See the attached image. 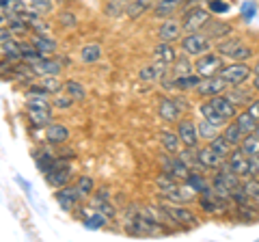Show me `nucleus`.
I'll list each match as a JSON object with an SVG mask.
<instances>
[{
  "instance_id": "1",
  "label": "nucleus",
  "mask_w": 259,
  "mask_h": 242,
  "mask_svg": "<svg viewBox=\"0 0 259 242\" xmlns=\"http://www.w3.org/2000/svg\"><path fill=\"white\" fill-rule=\"evenodd\" d=\"M221 69H223L221 54L205 52V54L197 56V63H194V74H199L201 78H212L216 74H221Z\"/></svg>"
},
{
  "instance_id": "2",
  "label": "nucleus",
  "mask_w": 259,
  "mask_h": 242,
  "mask_svg": "<svg viewBox=\"0 0 259 242\" xmlns=\"http://www.w3.org/2000/svg\"><path fill=\"white\" fill-rule=\"evenodd\" d=\"M216 50H218V54H223V56H231L233 61H246V59L253 56V50H250L244 42L233 39V37H229L227 42H221L216 46Z\"/></svg>"
},
{
  "instance_id": "3",
  "label": "nucleus",
  "mask_w": 259,
  "mask_h": 242,
  "mask_svg": "<svg viewBox=\"0 0 259 242\" xmlns=\"http://www.w3.org/2000/svg\"><path fill=\"white\" fill-rule=\"evenodd\" d=\"M212 48V39L205 33H190L182 39V50L188 56H201Z\"/></svg>"
},
{
  "instance_id": "4",
  "label": "nucleus",
  "mask_w": 259,
  "mask_h": 242,
  "mask_svg": "<svg viewBox=\"0 0 259 242\" xmlns=\"http://www.w3.org/2000/svg\"><path fill=\"white\" fill-rule=\"evenodd\" d=\"M207 22H209V11L201 9V7H194V9L186 11L184 20H182V30L184 33H188V35L190 33H199Z\"/></svg>"
},
{
  "instance_id": "5",
  "label": "nucleus",
  "mask_w": 259,
  "mask_h": 242,
  "mask_svg": "<svg viewBox=\"0 0 259 242\" xmlns=\"http://www.w3.org/2000/svg\"><path fill=\"white\" fill-rule=\"evenodd\" d=\"M218 76L225 78L229 85H242L250 76V67L246 65L244 61H233L231 65H223V69H221V74Z\"/></svg>"
},
{
  "instance_id": "6",
  "label": "nucleus",
  "mask_w": 259,
  "mask_h": 242,
  "mask_svg": "<svg viewBox=\"0 0 259 242\" xmlns=\"http://www.w3.org/2000/svg\"><path fill=\"white\" fill-rule=\"evenodd\" d=\"M69 177H71V165H67L65 160H56V165L50 173H46V180L50 186H56V188H63V186H67V182H69Z\"/></svg>"
},
{
  "instance_id": "7",
  "label": "nucleus",
  "mask_w": 259,
  "mask_h": 242,
  "mask_svg": "<svg viewBox=\"0 0 259 242\" xmlns=\"http://www.w3.org/2000/svg\"><path fill=\"white\" fill-rule=\"evenodd\" d=\"M223 169H229L240 177H248V156L242 149H233L227 163H223Z\"/></svg>"
},
{
  "instance_id": "8",
  "label": "nucleus",
  "mask_w": 259,
  "mask_h": 242,
  "mask_svg": "<svg viewBox=\"0 0 259 242\" xmlns=\"http://www.w3.org/2000/svg\"><path fill=\"white\" fill-rule=\"evenodd\" d=\"M227 80L221 76H212V78H203L197 87V93L199 95H205V98H214V95H221L225 89H227Z\"/></svg>"
},
{
  "instance_id": "9",
  "label": "nucleus",
  "mask_w": 259,
  "mask_h": 242,
  "mask_svg": "<svg viewBox=\"0 0 259 242\" xmlns=\"http://www.w3.org/2000/svg\"><path fill=\"white\" fill-rule=\"evenodd\" d=\"M162 167H164V171L166 173H171L173 177H177V180H188V175L192 169L184 163V160L180 156H175V158H168V156H162Z\"/></svg>"
},
{
  "instance_id": "10",
  "label": "nucleus",
  "mask_w": 259,
  "mask_h": 242,
  "mask_svg": "<svg viewBox=\"0 0 259 242\" xmlns=\"http://www.w3.org/2000/svg\"><path fill=\"white\" fill-rule=\"evenodd\" d=\"M80 199H84V197H82V192L78 190V186H63L59 192H56V201H59V206L65 210V212H69L71 208H76Z\"/></svg>"
},
{
  "instance_id": "11",
  "label": "nucleus",
  "mask_w": 259,
  "mask_h": 242,
  "mask_svg": "<svg viewBox=\"0 0 259 242\" xmlns=\"http://www.w3.org/2000/svg\"><path fill=\"white\" fill-rule=\"evenodd\" d=\"M177 134H180V139H182V143L186 145V147H197V143H199V130H197V126L192 124V121H188V119H184V121H180V126H177Z\"/></svg>"
},
{
  "instance_id": "12",
  "label": "nucleus",
  "mask_w": 259,
  "mask_h": 242,
  "mask_svg": "<svg viewBox=\"0 0 259 242\" xmlns=\"http://www.w3.org/2000/svg\"><path fill=\"white\" fill-rule=\"evenodd\" d=\"M168 219L177 225H197V216H194L188 208H182V206H164Z\"/></svg>"
},
{
  "instance_id": "13",
  "label": "nucleus",
  "mask_w": 259,
  "mask_h": 242,
  "mask_svg": "<svg viewBox=\"0 0 259 242\" xmlns=\"http://www.w3.org/2000/svg\"><path fill=\"white\" fill-rule=\"evenodd\" d=\"M197 158H199V163H201V167L203 169H218V167H223V156H218L216 151L209 147H201V149H197Z\"/></svg>"
},
{
  "instance_id": "14",
  "label": "nucleus",
  "mask_w": 259,
  "mask_h": 242,
  "mask_svg": "<svg viewBox=\"0 0 259 242\" xmlns=\"http://www.w3.org/2000/svg\"><path fill=\"white\" fill-rule=\"evenodd\" d=\"M30 65H32V69L37 71V76H56L61 71V61L48 59V56H41V59L30 63Z\"/></svg>"
},
{
  "instance_id": "15",
  "label": "nucleus",
  "mask_w": 259,
  "mask_h": 242,
  "mask_svg": "<svg viewBox=\"0 0 259 242\" xmlns=\"http://www.w3.org/2000/svg\"><path fill=\"white\" fill-rule=\"evenodd\" d=\"M184 33L182 30V24L177 20H164V24L158 28V37L160 42H175V39H180V35Z\"/></svg>"
},
{
  "instance_id": "16",
  "label": "nucleus",
  "mask_w": 259,
  "mask_h": 242,
  "mask_svg": "<svg viewBox=\"0 0 259 242\" xmlns=\"http://www.w3.org/2000/svg\"><path fill=\"white\" fill-rule=\"evenodd\" d=\"M166 71H168V65H166V63L156 61L153 65H145V67L139 71V78L143 80V83H153V80H158V78H162V76H166Z\"/></svg>"
},
{
  "instance_id": "17",
  "label": "nucleus",
  "mask_w": 259,
  "mask_h": 242,
  "mask_svg": "<svg viewBox=\"0 0 259 242\" xmlns=\"http://www.w3.org/2000/svg\"><path fill=\"white\" fill-rule=\"evenodd\" d=\"M106 221H108V216L102 214L100 210H95V208L82 210V223L87 229H102L106 225Z\"/></svg>"
},
{
  "instance_id": "18",
  "label": "nucleus",
  "mask_w": 259,
  "mask_h": 242,
  "mask_svg": "<svg viewBox=\"0 0 259 242\" xmlns=\"http://www.w3.org/2000/svg\"><path fill=\"white\" fill-rule=\"evenodd\" d=\"M180 106H177V102L171 100V98H160L158 100V115L164 119V121H177L180 117Z\"/></svg>"
},
{
  "instance_id": "19",
  "label": "nucleus",
  "mask_w": 259,
  "mask_h": 242,
  "mask_svg": "<svg viewBox=\"0 0 259 242\" xmlns=\"http://www.w3.org/2000/svg\"><path fill=\"white\" fill-rule=\"evenodd\" d=\"M28 119L35 128H48L52 124V108H28Z\"/></svg>"
},
{
  "instance_id": "20",
  "label": "nucleus",
  "mask_w": 259,
  "mask_h": 242,
  "mask_svg": "<svg viewBox=\"0 0 259 242\" xmlns=\"http://www.w3.org/2000/svg\"><path fill=\"white\" fill-rule=\"evenodd\" d=\"M46 139L50 141L52 145H61L69 139V130H67V126H63V124H50L46 128Z\"/></svg>"
},
{
  "instance_id": "21",
  "label": "nucleus",
  "mask_w": 259,
  "mask_h": 242,
  "mask_svg": "<svg viewBox=\"0 0 259 242\" xmlns=\"http://www.w3.org/2000/svg\"><path fill=\"white\" fill-rule=\"evenodd\" d=\"M199 110H201V117L207 119V121H212V124H214V126H218V128L227 126V121H229V119H227V117L223 115V112H218V110H216V106H214L212 102L201 104V108H199Z\"/></svg>"
},
{
  "instance_id": "22",
  "label": "nucleus",
  "mask_w": 259,
  "mask_h": 242,
  "mask_svg": "<svg viewBox=\"0 0 259 242\" xmlns=\"http://www.w3.org/2000/svg\"><path fill=\"white\" fill-rule=\"evenodd\" d=\"M0 7H3V22L15 18V15H22L24 11H26L24 0H3Z\"/></svg>"
},
{
  "instance_id": "23",
  "label": "nucleus",
  "mask_w": 259,
  "mask_h": 242,
  "mask_svg": "<svg viewBox=\"0 0 259 242\" xmlns=\"http://www.w3.org/2000/svg\"><path fill=\"white\" fill-rule=\"evenodd\" d=\"M153 56H156V61L166 63V65H171V63L177 61V54H175V50H173L171 42H160V44L156 46V50H153Z\"/></svg>"
},
{
  "instance_id": "24",
  "label": "nucleus",
  "mask_w": 259,
  "mask_h": 242,
  "mask_svg": "<svg viewBox=\"0 0 259 242\" xmlns=\"http://www.w3.org/2000/svg\"><path fill=\"white\" fill-rule=\"evenodd\" d=\"M182 3H184V0H158L156 7H153V15H156V18H164L166 20L168 15L180 9Z\"/></svg>"
},
{
  "instance_id": "25",
  "label": "nucleus",
  "mask_w": 259,
  "mask_h": 242,
  "mask_svg": "<svg viewBox=\"0 0 259 242\" xmlns=\"http://www.w3.org/2000/svg\"><path fill=\"white\" fill-rule=\"evenodd\" d=\"M216 106L218 112H223V115L227 119H231V117H236V104H233L229 98H223V95H214L212 100H209Z\"/></svg>"
},
{
  "instance_id": "26",
  "label": "nucleus",
  "mask_w": 259,
  "mask_h": 242,
  "mask_svg": "<svg viewBox=\"0 0 259 242\" xmlns=\"http://www.w3.org/2000/svg\"><path fill=\"white\" fill-rule=\"evenodd\" d=\"M209 147H212V149L216 151V154H218V156H223L225 160H227V158H229V156H231V151H233V149H236V147H233V145H231L229 141H227V139H225V136H223V134H218V136H216V139H212V141H209Z\"/></svg>"
},
{
  "instance_id": "27",
  "label": "nucleus",
  "mask_w": 259,
  "mask_h": 242,
  "mask_svg": "<svg viewBox=\"0 0 259 242\" xmlns=\"http://www.w3.org/2000/svg\"><path fill=\"white\" fill-rule=\"evenodd\" d=\"M102 56V46L100 44H89L84 46L82 50H80V59H82V63H87V65H93V63L100 61Z\"/></svg>"
},
{
  "instance_id": "28",
  "label": "nucleus",
  "mask_w": 259,
  "mask_h": 242,
  "mask_svg": "<svg viewBox=\"0 0 259 242\" xmlns=\"http://www.w3.org/2000/svg\"><path fill=\"white\" fill-rule=\"evenodd\" d=\"M130 3H132V0H108L106 7H104V13H106L108 18H119V15H123L127 11Z\"/></svg>"
},
{
  "instance_id": "29",
  "label": "nucleus",
  "mask_w": 259,
  "mask_h": 242,
  "mask_svg": "<svg viewBox=\"0 0 259 242\" xmlns=\"http://www.w3.org/2000/svg\"><path fill=\"white\" fill-rule=\"evenodd\" d=\"M186 184L194 190V192H207V190H212V186L205 182V177L203 175H199V171H190V175H188V180H186Z\"/></svg>"
},
{
  "instance_id": "30",
  "label": "nucleus",
  "mask_w": 259,
  "mask_h": 242,
  "mask_svg": "<svg viewBox=\"0 0 259 242\" xmlns=\"http://www.w3.org/2000/svg\"><path fill=\"white\" fill-rule=\"evenodd\" d=\"M65 93L69 95V98H74V102H82L87 98V91H84V85L78 83V80H67L65 83Z\"/></svg>"
},
{
  "instance_id": "31",
  "label": "nucleus",
  "mask_w": 259,
  "mask_h": 242,
  "mask_svg": "<svg viewBox=\"0 0 259 242\" xmlns=\"http://www.w3.org/2000/svg\"><path fill=\"white\" fill-rule=\"evenodd\" d=\"M32 46H35L44 56H50L56 50V42H54V39H50V37H46V35L32 37Z\"/></svg>"
},
{
  "instance_id": "32",
  "label": "nucleus",
  "mask_w": 259,
  "mask_h": 242,
  "mask_svg": "<svg viewBox=\"0 0 259 242\" xmlns=\"http://www.w3.org/2000/svg\"><path fill=\"white\" fill-rule=\"evenodd\" d=\"M240 149L250 158V156H259V136L253 132V134H246L244 139L240 143Z\"/></svg>"
},
{
  "instance_id": "33",
  "label": "nucleus",
  "mask_w": 259,
  "mask_h": 242,
  "mask_svg": "<svg viewBox=\"0 0 259 242\" xmlns=\"http://www.w3.org/2000/svg\"><path fill=\"white\" fill-rule=\"evenodd\" d=\"M156 186L162 195H166V192H171L173 188H177V177H173L171 173L162 171L158 177H156Z\"/></svg>"
},
{
  "instance_id": "34",
  "label": "nucleus",
  "mask_w": 259,
  "mask_h": 242,
  "mask_svg": "<svg viewBox=\"0 0 259 242\" xmlns=\"http://www.w3.org/2000/svg\"><path fill=\"white\" fill-rule=\"evenodd\" d=\"M199 83H201L199 74H188V76H177L173 80V87L180 89V91H186V89H197Z\"/></svg>"
},
{
  "instance_id": "35",
  "label": "nucleus",
  "mask_w": 259,
  "mask_h": 242,
  "mask_svg": "<svg viewBox=\"0 0 259 242\" xmlns=\"http://www.w3.org/2000/svg\"><path fill=\"white\" fill-rule=\"evenodd\" d=\"M236 124L240 126V130L244 134H253L255 128H257V119L246 110V112H240V115L236 117Z\"/></svg>"
},
{
  "instance_id": "36",
  "label": "nucleus",
  "mask_w": 259,
  "mask_h": 242,
  "mask_svg": "<svg viewBox=\"0 0 259 242\" xmlns=\"http://www.w3.org/2000/svg\"><path fill=\"white\" fill-rule=\"evenodd\" d=\"M3 56H5V61L9 59L11 63L22 59V46L15 44L13 39H7V42H3Z\"/></svg>"
},
{
  "instance_id": "37",
  "label": "nucleus",
  "mask_w": 259,
  "mask_h": 242,
  "mask_svg": "<svg viewBox=\"0 0 259 242\" xmlns=\"http://www.w3.org/2000/svg\"><path fill=\"white\" fill-rule=\"evenodd\" d=\"M223 136H225V139L233 145V147H240V143H242V139H244L246 134L240 130V126H238V124H229V126L225 128Z\"/></svg>"
},
{
  "instance_id": "38",
  "label": "nucleus",
  "mask_w": 259,
  "mask_h": 242,
  "mask_svg": "<svg viewBox=\"0 0 259 242\" xmlns=\"http://www.w3.org/2000/svg\"><path fill=\"white\" fill-rule=\"evenodd\" d=\"M35 160H37V169L46 175V173H50L52 169H54V165H56V160H59V158L50 156L48 151H39V154L35 156Z\"/></svg>"
},
{
  "instance_id": "39",
  "label": "nucleus",
  "mask_w": 259,
  "mask_h": 242,
  "mask_svg": "<svg viewBox=\"0 0 259 242\" xmlns=\"http://www.w3.org/2000/svg\"><path fill=\"white\" fill-rule=\"evenodd\" d=\"M149 0H132V3L127 5V11H125V15L130 20H136V18H141V15L149 9Z\"/></svg>"
},
{
  "instance_id": "40",
  "label": "nucleus",
  "mask_w": 259,
  "mask_h": 242,
  "mask_svg": "<svg viewBox=\"0 0 259 242\" xmlns=\"http://www.w3.org/2000/svg\"><path fill=\"white\" fill-rule=\"evenodd\" d=\"M229 33H233V28L229 26V24H225V22H216L205 30V35L209 39H223V37H229Z\"/></svg>"
},
{
  "instance_id": "41",
  "label": "nucleus",
  "mask_w": 259,
  "mask_h": 242,
  "mask_svg": "<svg viewBox=\"0 0 259 242\" xmlns=\"http://www.w3.org/2000/svg\"><path fill=\"white\" fill-rule=\"evenodd\" d=\"M37 87L41 89V91H46V93H59L61 87H65V85H61V80L56 76H41V80L37 83Z\"/></svg>"
},
{
  "instance_id": "42",
  "label": "nucleus",
  "mask_w": 259,
  "mask_h": 242,
  "mask_svg": "<svg viewBox=\"0 0 259 242\" xmlns=\"http://www.w3.org/2000/svg\"><path fill=\"white\" fill-rule=\"evenodd\" d=\"M197 130H199L201 139H205V141H212V139H216V136H218V126H214L212 121H207V119H201L199 121Z\"/></svg>"
},
{
  "instance_id": "43",
  "label": "nucleus",
  "mask_w": 259,
  "mask_h": 242,
  "mask_svg": "<svg viewBox=\"0 0 259 242\" xmlns=\"http://www.w3.org/2000/svg\"><path fill=\"white\" fill-rule=\"evenodd\" d=\"M192 192H194V190L188 186V184H186L184 188L177 186V188H173L171 192H166L164 199H168V201H182V204H184V201H190V199H192Z\"/></svg>"
},
{
  "instance_id": "44",
  "label": "nucleus",
  "mask_w": 259,
  "mask_h": 242,
  "mask_svg": "<svg viewBox=\"0 0 259 242\" xmlns=\"http://www.w3.org/2000/svg\"><path fill=\"white\" fill-rule=\"evenodd\" d=\"M160 141H162V145H164V149L166 151H171V154H175L177 151V147H180V134H175V132H168V130H164L160 134Z\"/></svg>"
},
{
  "instance_id": "45",
  "label": "nucleus",
  "mask_w": 259,
  "mask_h": 242,
  "mask_svg": "<svg viewBox=\"0 0 259 242\" xmlns=\"http://www.w3.org/2000/svg\"><path fill=\"white\" fill-rule=\"evenodd\" d=\"M93 208H95V210H100L102 214H106L108 219H110V216H115V206H112L108 199H104V197H95Z\"/></svg>"
},
{
  "instance_id": "46",
  "label": "nucleus",
  "mask_w": 259,
  "mask_h": 242,
  "mask_svg": "<svg viewBox=\"0 0 259 242\" xmlns=\"http://www.w3.org/2000/svg\"><path fill=\"white\" fill-rule=\"evenodd\" d=\"M242 188H244L253 199H259V177H244Z\"/></svg>"
},
{
  "instance_id": "47",
  "label": "nucleus",
  "mask_w": 259,
  "mask_h": 242,
  "mask_svg": "<svg viewBox=\"0 0 259 242\" xmlns=\"http://www.w3.org/2000/svg\"><path fill=\"white\" fill-rule=\"evenodd\" d=\"M76 186H78L80 192H82V197H89V195L93 192V188H95V182H93L89 175H82V177H78Z\"/></svg>"
},
{
  "instance_id": "48",
  "label": "nucleus",
  "mask_w": 259,
  "mask_h": 242,
  "mask_svg": "<svg viewBox=\"0 0 259 242\" xmlns=\"http://www.w3.org/2000/svg\"><path fill=\"white\" fill-rule=\"evenodd\" d=\"M192 69H194V65L186 59V56H182V59L175 61V74L177 76H188V74H192Z\"/></svg>"
},
{
  "instance_id": "49",
  "label": "nucleus",
  "mask_w": 259,
  "mask_h": 242,
  "mask_svg": "<svg viewBox=\"0 0 259 242\" xmlns=\"http://www.w3.org/2000/svg\"><path fill=\"white\" fill-rule=\"evenodd\" d=\"M28 5L32 7V11H37L41 15L52 9V0H28Z\"/></svg>"
},
{
  "instance_id": "50",
  "label": "nucleus",
  "mask_w": 259,
  "mask_h": 242,
  "mask_svg": "<svg viewBox=\"0 0 259 242\" xmlns=\"http://www.w3.org/2000/svg\"><path fill=\"white\" fill-rule=\"evenodd\" d=\"M240 13H242V18H244L246 22H250L255 18V13H257V5L253 3V0H246L244 5H242V9H240Z\"/></svg>"
},
{
  "instance_id": "51",
  "label": "nucleus",
  "mask_w": 259,
  "mask_h": 242,
  "mask_svg": "<svg viewBox=\"0 0 259 242\" xmlns=\"http://www.w3.org/2000/svg\"><path fill=\"white\" fill-rule=\"evenodd\" d=\"M209 11H212V13H227V11H229V5H227L225 3V0H209Z\"/></svg>"
},
{
  "instance_id": "52",
  "label": "nucleus",
  "mask_w": 259,
  "mask_h": 242,
  "mask_svg": "<svg viewBox=\"0 0 259 242\" xmlns=\"http://www.w3.org/2000/svg\"><path fill=\"white\" fill-rule=\"evenodd\" d=\"M54 106L61 108V110H67L74 106V98H69V95H59V98L54 100Z\"/></svg>"
},
{
  "instance_id": "53",
  "label": "nucleus",
  "mask_w": 259,
  "mask_h": 242,
  "mask_svg": "<svg viewBox=\"0 0 259 242\" xmlns=\"http://www.w3.org/2000/svg\"><path fill=\"white\" fill-rule=\"evenodd\" d=\"M248 177H259V156L248 158Z\"/></svg>"
},
{
  "instance_id": "54",
  "label": "nucleus",
  "mask_w": 259,
  "mask_h": 242,
  "mask_svg": "<svg viewBox=\"0 0 259 242\" xmlns=\"http://www.w3.org/2000/svg\"><path fill=\"white\" fill-rule=\"evenodd\" d=\"M229 100H231L233 104H250V102H253V100H250V95H248V93H240V91L231 93V95H229Z\"/></svg>"
},
{
  "instance_id": "55",
  "label": "nucleus",
  "mask_w": 259,
  "mask_h": 242,
  "mask_svg": "<svg viewBox=\"0 0 259 242\" xmlns=\"http://www.w3.org/2000/svg\"><path fill=\"white\" fill-rule=\"evenodd\" d=\"M246 110H248V112H250V115H253V117H255V119L259 121V100H255V102H250Z\"/></svg>"
},
{
  "instance_id": "56",
  "label": "nucleus",
  "mask_w": 259,
  "mask_h": 242,
  "mask_svg": "<svg viewBox=\"0 0 259 242\" xmlns=\"http://www.w3.org/2000/svg\"><path fill=\"white\" fill-rule=\"evenodd\" d=\"M63 22H65V24H74L76 20L71 18V13H63Z\"/></svg>"
},
{
  "instance_id": "57",
  "label": "nucleus",
  "mask_w": 259,
  "mask_h": 242,
  "mask_svg": "<svg viewBox=\"0 0 259 242\" xmlns=\"http://www.w3.org/2000/svg\"><path fill=\"white\" fill-rule=\"evenodd\" d=\"M253 89L259 93V74H257V76H255V80H253Z\"/></svg>"
},
{
  "instance_id": "58",
  "label": "nucleus",
  "mask_w": 259,
  "mask_h": 242,
  "mask_svg": "<svg viewBox=\"0 0 259 242\" xmlns=\"http://www.w3.org/2000/svg\"><path fill=\"white\" fill-rule=\"evenodd\" d=\"M253 71H255V76H257V74H259V61H257V63H255V67H253Z\"/></svg>"
},
{
  "instance_id": "59",
  "label": "nucleus",
  "mask_w": 259,
  "mask_h": 242,
  "mask_svg": "<svg viewBox=\"0 0 259 242\" xmlns=\"http://www.w3.org/2000/svg\"><path fill=\"white\" fill-rule=\"evenodd\" d=\"M255 134L259 136V121H257V128H255Z\"/></svg>"
}]
</instances>
